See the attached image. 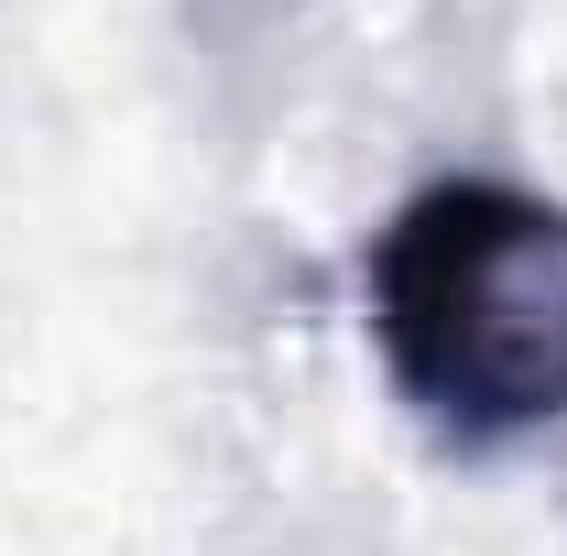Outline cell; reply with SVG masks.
<instances>
[{"instance_id":"1","label":"cell","mask_w":567,"mask_h":556,"mask_svg":"<svg viewBox=\"0 0 567 556\" xmlns=\"http://www.w3.org/2000/svg\"><path fill=\"white\" fill-rule=\"evenodd\" d=\"M371 339L436 436H535L567 415V208L502 175H447L382 218Z\"/></svg>"}]
</instances>
